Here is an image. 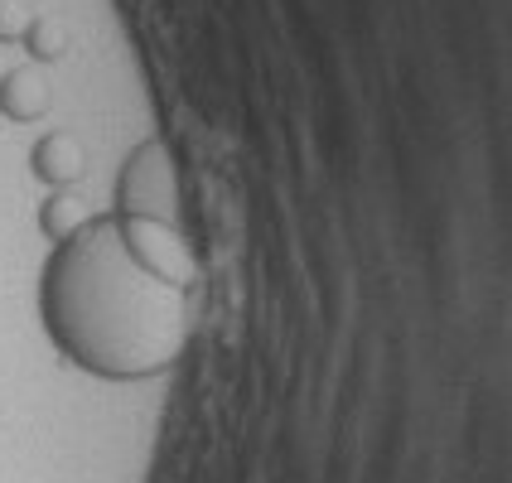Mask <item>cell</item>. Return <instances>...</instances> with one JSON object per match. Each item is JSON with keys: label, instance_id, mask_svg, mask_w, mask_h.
<instances>
[{"label": "cell", "instance_id": "1", "mask_svg": "<svg viewBox=\"0 0 512 483\" xmlns=\"http://www.w3.org/2000/svg\"><path fill=\"white\" fill-rule=\"evenodd\" d=\"M194 261L174 223L102 213L63 232L39 271V319L73 368L145 382L189 343Z\"/></svg>", "mask_w": 512, "mask_h": 483}, {"label": "cell", "instance_id": "2", "mask_svg": "<svg viewBox=\"0 0 512 483\" xmlns=\"http://www.w3.org/2000/svg\"><path fill=\"white\" fill-rule=\"evenodd\" d=\"M174 199H179V194H174L170 150L160 141L136 145L131 160L121 165V179H116V213L174 223Z\"/></svg>", "mask_w": 512, "mask_h": 483}, {"label": "cell", "instance_id": "3", "mask_svg": "<svg viewBox=\"0 0 512 483\" xmlns=\"http://www.w3.org/2000/svg\"><path fill=\"white\" fill-rule=\"evenodd\" d=\"M34 170H39V179L63 184V179L83 174V155H78V145L68 141V136H49V141L34 150Z\"/></svg>", "mask_w": 512, "mask_h": 483}, {"label": "cell", "instance_id": "4", "mask_svg": "<svg viewBox=\"0 0 512 483\" xmlns=\"http://www.w3.org/2000/svg\"><path fill=\"white\" fill-rule=\"evenodd\" d=\"M44 102H49V97H44V92H34L25 73H15L10 83L0 87V107L15 116V121H29V116H39V112H44Z\"/></svg>", "mask_w": 512, "mask_h": 483}]
</instances>
